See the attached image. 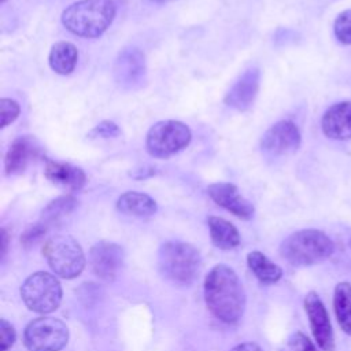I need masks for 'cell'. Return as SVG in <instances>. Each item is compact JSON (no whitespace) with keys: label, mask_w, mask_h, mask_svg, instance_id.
Here are the masks:
<instances>
[{"label":"cell","mask_w":351,"mask_h":351,"mask_svg":"<svg viewBox=\"0 0 351 351\" xmlns=\"http://www.w3.org/2000/svg\"><path fill=\"white\" fill-rule=\"evenodd\" d=\"M303 303L308 318L310 329L317 346L322 351H335V335L332 322L319 295L311 291L306 295Z\"/></svg>","instance_id":"11"},{"label":"cell","mask_w":351,"mask_h":351,"mask_svg":"<svg viewBox=\"0 0 351 351\" xmlns=\"http://www.w3.org/2000/svg\"><path fill=\"white\" fill-rule=\"evenodd\" d=\"M333 308L340 329L351 336V282H339L333 292Z\"/></svg>","instance_id":"22"},{"label":"cell","mask_w":351,"mask_h":351,"mask_svg":"<svg viewBox=\"0 0 351 351\" xmlns=\"http://www.w3.org/2000/svg\"><path fill=\"white\" fill-rule=\"evenodd\" d=\"M154 3H166V1H170V0H151Z\"/></svg>","instance_id":"32"},{"label":"cell","mask_w":351,"mask_h":351,"mask_svg":"<svg viewBox=\"0 0 351 351\" xmlns=\"http://www.w3.org/2000/svg\"><path fill=\"white\" fill-rule=\"evenodd\" d=\"M207 193L219 207L240 219H251L255 214L252 203L239 192L234 184L214 182L207 186Z\"/></svg>","instance_id":"14"},{"label":"cell","mask_w":351,"mask_h":351,"mask_svg":"<svg viewBox=\"0 0 351 351\" xmlns=\"http://www.w3.org/2000/svg\"><path fill=\"white\" fill-rule=\"evenodd\" d=\"M191 138V129L184 122L165 119L149 128L145 137V148L154 158H169L186 148Z\"/></svg>","instance_id":"7"},{"label":"cell","mask_w":351,"mask_h":351,"mask_svg":"<svg viewBox=\"0 0 351 351\" xmlns=\"http://www.w3.org/2000/svg\"><path fill=\"white\" fill-rule=\"evenodd\" d=\"M230 351H263L256 343L252 341H247V343H241L234 346Z\"/></svg>","instance_id":"30"},{"label":"cell","mask_w":351,"mask_h":351,"mask_svg":"<svg viewBox=\"0 0 351 351\" xmlns=\"http://www.w3.org/2000/svg\"><path fill=\"white\" fill-rule=\"evenodd\" d=\"M43 255L52 271L66 280L75 278L85 267V255L75 239L55 234L43 245Z\"/></svg>","instance_id":"5"},{"label":"cell","mask_w":351,"mask_h":351,"mask_svg":"<svg viewBox=\"0 0 351 351\" xmlns=\"http://www.w3.org/2000/svg\"><path fill=\"white\" fill-rule=\"evenodd\" d=\"M69 340L66 324L58 318L40 317L27 324L23 341L29 351H60Z\"/></svg>","instance_id":"8"},{"label":"cell","mask_w":351,"mask_h":351,"mask_svg":"<svg viewBox=\"0 0 351 351\" xmlns=\"http://www.w3.org/2000/svg\"><path fill=\"white\" fill-rule=\"evenodd\" d=\"M112 74L117 85L123 90H137L147 81L145 55L137 47H126L118 53Z\"/></svg>","instance_id":"9"},{"label":"cell","mask_w":351,"mask_h":351,"mask_svg":"<svg viewBox=\"0 0 351 351\" xmlns=\"http://www.w3.org/2000/svg\"><path fill=\"white\" fill-rule=\"evenodd\" d=\"M21 112V107L18 104V101L8 99V97H3L0 100V118H1V129H4L7 125L12 123L18 115Z\"/></svg>","instance_id":"26"},{"label":"cell","mask_w":351,"mask_h":351,"mask_svg":"<svg viewBox=\"0 0 351 351\" xmlns=\"http://www.w3.org/2000/svg\"><path fill=\"white\" fill-rule=\"evenodd\" d=\"M78 202L71 195H63L53 200H51L43 210L41 219L48 228L56 222H59L63 217L69 215L75 207Z\"/></svg>","instance_id":"23"},{"label":"cell","mask_w":351,"mask_h":351,"mask_svg":"<svg viewBox=\"0 0 351 351\" xmlns=\"http://www.w3.org/2000/svg\"><path fill=\"white\" fill-rule=\"evenodd\" d=\"M204 300L217 319L225 324L240 321L245 308V292L232 267L219 263L208 271L204 278Z\"/></svg>","instance_id":"1"},{"label":"cell","mask_w":351,"mask_h":351,"mask_svg":"<svg viewBox=\"0 0 351 351\" xmlns=\"http://www.w3.org/2000/svg\"><path fill=\"white\" fill-rule=\"evenodd\" d=\"M348 245H350V248H351V239H350V241H348Z\"/></svg>","instance_id":"33"},{"label":"cell","mask_w":351,"mask_h":351,"mask_svg":"<svg viewBox=\"0 0 351 351\" xmlns=\"http://www.w3.org/2000/svg\"><path fill=\"white\" fill-rule=\"evenodd\" d=\"M125 261L123 248L112 241H99L89 252V263L96 277L106 282L114 281Z\"/></svg>","instance_id":"12"},{"label":"cell","mask_w":351,"mask_h":351,"mask_svg":"<svg viewBox=\"0 0 351 351\" xmlns=\"http://www.w3.org/2000/svg\"><path fill=\"white\" fill-rule=\"evenodd\" d=\"M280 351H317L314 343L302 332L292 333Z\"/></svg>","instance_id":"25"},{"label":"cell","mask_w":351,"mask_h":351,"mask_svg":"<svg viewBox=\"0 0 351 351\" xmlns=\"http://www.w3.org/2000/svg\"><path fill=\"white\" fill-rule=\"evenodd\" d=\"M300 143L302 134L298 125L289 119H281L263 133L261 148L266 155L284 156L296 152Z\"/></svg>","instance_id":"10"},{"label":"cell","mask_w":351,"mask_h":351,"mask_svg":"<svg viewBox=\"0 0 351 351\" xmlns=\"http://www.w3.org/2000/svg\"><path fill=\"white\" fill-rule=\"evenodd\" d=\"M1 1H3V3H4V1H5V0H1Z\"/></svg>","instance_id":"34"},{"label":"cell","mask_w":351,"mask_h":351,"mask_svg":"<svg viewBox=\"0 0 351 351\" xmlns=\"http://www.w3.org/2000/svg\"><path fill=\"white\" fill-rule=\"evenodd\" d=\"M121 134V129L118 128V125L110 119H104L101 122H99L90 132H89V137L90 138H114L117 136Z\"/></svg>","instance_id":"27"},{"label":"cell","mask_w":351,"mask_h":351,"mask_svg":"<svg viewBox=\"0 0 351 351\" xmlns=\"http://www.w3.org/2000/svg\"><path fill=\"white\" fill-rule=\"evenodd\" d=\"M333 33L339 43L351 45V8L341 11L333 22Z\"/></svg>","instance_id":"24"},{"label":"cell","mask_w":351,"mask_h":351,"mask_svg":"<svg viewBox=\"0 0 351 351\" xmlns=\"http://www.w3.org/2000/svg\"><path fill=\"white\" fill-rule=\"evenodd\" d=\"M44 176L55 185L70 191H80L86 182V174L81 167L70 163L48 160L44 169Z\"/></svg>","instance_id":"17"},{"label":"cell","mask_w":351,"mask_h":351,"mask_svg":"<svg viewBox=\"0 0 351 351\" xmlns=\"http://www.w3.org/2000/svg\"><path fill=\"white\" fill-rule=\"evenodd\" d=\"M321 130L330 140H351V101L332 104L321 118Z\"/></svg>","instance_id":"15"},{"label":"cell","mask_w":351,"mask_h":351,"mask_svg":"<svg viewBox=\"0 0 351 351\" xmlns=\"http://www.w3.org/2000/svg\"><path fill=\"white\" fill-rule=\"evenodd\" d=\"M40 154V147L32 136L16 137L4 158V170L7 176L21 174L29 162Z\"/></svg>","instance_id":"16"},{"label":"cell","mask_w":351,"mask_h":351,"mask_svg":"<svg viewBox=\"0 0 351 351\" xmlns=\"http://www.w3.org/2000/svg\"><path fill=\"white\" fill-rule=\"evenodd\" d=\"M62 285L59 280L47 271L30 274L21 287V296L26 307L38 314L55 311L62 302Z\"/></svg>","instance_id":"6"},{"label":"cell","mask_w":351,"mask_h":351,"mask_svg":"<svg viewBox=\"0 0 351 351\" xmlns=\"http://www.w3.org/2000/svg\"><path fill=\"white\" fill-rule=\"evenodd\" d=\"M117 210L126 215L147 218L156 213L158 206L149 195L137 191H128L118 197Z\"/></svg>","instance_id":"18"},{"label":"cell","mask_w":351,"mask_h":351,"mask_svg":"<svg viewBox=\"0 0 351 351\" xmlns=\"http://www.w3.org/2000/svg\"><path fill=\"white\" fill-rule=\"evenodd\" d=\"M247 265L262 284H274L282 277V269L261 251H251L247 255Z\"/></svg>","instance_id":"21"},{"label":"cell","mask_w":351,"mask_h":351,"mask_svg":"<svg viewBox=\"0 0 351 351\" xmlns=\"http://www.w3.org/2000/svg\"><path fill=\"white\" fill-rule=\"evenodd\" d=\"M207 223L211 241L217 248L233 250L240 244V233L232 222L221 217L210 215L207 218Z\"/></svg>","instance_id":"19"},{"label":"cell","mask_w":351,"mask_h":351,"mask_svg":"<svg viewBox=\"0 0 351 351\" xmlns=\"http://www.w3.org/2000/svg\"><path fill=\"white\" fill-rule=\"evenodd\" d=\"M259 82H261L259 67L254 66L247 69L225 95L223 97L225 104L237 111L250 110L258 96Z\"/></svg>","instance_id":"13"},{"label":"cell","mask_w":351,"mask_h":351,"mask_svg":"<svg viewBox=\"0 0 351 351\" xmlns=\"http://www.w3.org/2000/svg\"><path fill=\"white\" fill-rule=\"evenodd\" d=\"M16 340V332L14 326L4 318L0 319V351H7L14 346Z\"/></svg>","instance_id":"28"},{"label":"cell","mask_w":351,"mask_h":351,"mask_svg":"<svg viewBox=\"0 0 351 351\" xmlns=\"http://www.w3.org/2000/svg\"><path fill=\"white\" fill-rule=\"evenodd\" d=\"M335 251L330 237L318 229H302L289 234L280 245L281 256L292 266L304 267L326 261Z\"/></svg>","instance_id":"3"},{"label":"cell","mask_w":351,"mask_h":351,"mask_svg":"<svg viewBox=\"0 0 351 351\" xmlns=\"http://www.w3.org/2000/svg\"><path fill=\"white\" fill-rule=\"evenodd\" d=\"M78 60V49L69 41H58L52 45L48 56L49 67L60 75L74 71Z\"/></svg>","instance_id":"20"},{"label":"cell","mask_w":351,"mask_h":351,"mask_svg":"<svg viewBox=\"0 0 351 351\" xmlns=\"http://www.w3.org/2000/svg\"><path fill=\"white\" fill-rule=\"evenodd\" d=\"M115 14L117 5L112 0H80L62 12L60 21L70 33L96 38L111 26Z\"/></svg>","instance_id":"2"},{"label":"cell","mask_w":351,"mask_h":351,"mask_svg":"<svg viewBox=\"0 0 351 351\" xmlns=\"http://www.w3.org/2000/svg\"><path fill=\"white\" fill-rule=\"evenodd\" d=\"M47 229H48V226H47L43 221L36 222L34 225H32L30 228H27V229L23 232V234H22V237H21L22 244L30 245V244L36 243L38 239H41V237L45 234Z\"/></svg>","instance_id":"29"},{"label":"cell","mask_w":351,"mask_h":351,"mask_svg":"<svg viewBox=\"0 0 351 351\" xmlns=\"http://www.w3.org/2000/svg\"><path fill=\"white\" fill-rule=\"evenodd\" d=\"M7 245H8V233L5 229H1V256L7 254Z\"/></svg>","instance_id":"31"},{"label":"cell","mask_w":351,"mask_h":351,"mask_svg":"<svg viewBox=\"0 0 351 351\" xmlns=\"http://www.w3.org/2000/svg\"><path fill=\"white\" fill-rule=\"evenodd\" d=\"M158 267L171 282L189 285L199 276L202 258L199 251L189 243L166 241L159 248Z\"/></svg>","instance_id":"4"}]
</instances>
